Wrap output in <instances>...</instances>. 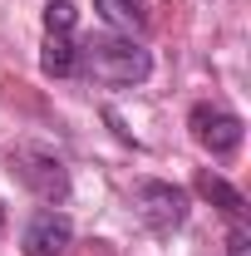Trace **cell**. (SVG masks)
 I'll return each instance as SVG.
<instances>
[{
	"mask_svg": "<svg viewBox=\"0 0 251 256\" xmlns=\"http://www.w3.org/2000/svg\"><path fill=\"white\" fill-rule=\"evenodd\" d=\"M226 256H251V232L242 222H232V236H226Z\"/></svg>",
	"mask_w": 251,
	"mask_h": 256,
	"instance_id": "cell-10",
	"label": "cell"
},
{
	"mask_svg": "<svg viewBox=\"0 0 251 256\" xmlns=\"http://www.w3.org/2000/svg\"><path fill=\"white\" fill-rule=\"evenodd\" d=\"M74 20H79L74 0H50L44 5V34H74Z\"/></svg>",
	"mask_w": 251,
	"mask_h": 256,
	"instance_id": "cell-9",
	"label": "cell"
},
{
	"mask_svg": "<svg viewBox=\"0 0 251 256\" xmlns=\"http://www.w3.org/2000/svg\"><path fill=\"white\" fill-rule=\"evenodd\" d=\"M94 10L114 25V30H143V10H138V0H94Z\"/></svg>",
	"mask_w": 251,
	"mask_h": 256,
	"instance_id": "cell-8",
	"label": "cell"
},
{
	"mask_svg": "<svg viewBox=\"0 0 251 256\" xmlns=\"http://www.w3.org/2000/svg\"><path fill=\"white\" fill-rule=\"evenodd\" d=\"M197 192H202L207 202H217V207L232 217V222H242V217H246V197L232 188V182H222L217 172H202V178H197Z\"/></svg>",
	"mask_w": 251,
	"mask_h": 256,
	"instance_id": "cell-7",
	"label": "cell"
},
{
	"mask_svg": "<svg viewBox=\"0 0 251 256\" xmlns=\"http://www.w3.org/2000/svg\"><path fill=\"white\" fill-rule=\"evenodd\" d=\"M0 226H5V207H0Z\"/></svg>",
	"mask_w": 251,
	"mask_h": 256,
	"instance_id": "cell-11",
	"label": "cell"
},
{
	"mask_svg": "<svg viewBox=\"0 0 251 256\" xmlns=\"http://www.w3.org/2000/svg\"><path fill=\"white\" fill-rule=\"evenodd\" d=\"M69 242H74V222L64 212H54V207L34 212L30 226H25V236H20L25 256H60V252H69Z\"/></svg>",
	"mask_w": 251,
	"mask_h": 256,
	"instance_id": "cell-5",
	"label": "cell"
},
{
	"mask_svg": "<svg viewBox=\"0 0 251 256\" xmlns=\"http://www.w3.org/2000/svg\"><path fill=\"white\" fill-rule=\"evenodd\" d=\"M10 172H15L40 202H50V207H60L64 197H69V168H64L50 148H15V153H10Z\"/></svg>",
	"mask_w": 251,
	"mask_h": 256,
	"instance_id": "cell-2",
	"label": "cell"
},
{
	"mask_svg": "<svg viewBox=\"0 0 251 256\" xmlns=\"http://www.w3.org/2000/svg\"><path fill=\"white\" fill-rule=\"evenodd\" d=\"M40 69H44L50 79H69V74H79V44H74V34H44Z\"/></svg>",
	"mask_w": 251,
	"mask_h": 256,
	"instance_id": "cell-6",
	"label": "cell"
},
{
	"mask_svg": "<svg viewBox=\"0 0 251 256\" xmlns=\"http://www.w3.org/2000/svg\"><path fill=\"white\" fill-rule=\"evenodd\" d=\"M79 69L94 79V84H108V89H133L153 74V60L138 40H124V34H98L89 44H79Z\"/></svg>",
	"mask_w": 251,
	"mask_h": 256,
	"instance_id": "cell-1",
	"label": "cell"
},
{
	"mask_svg": "<svg viewBox=\"0 0 251 256\" xmlns=\"http://www.w3.org/2000/svg\"><path fill=\"white\" fill-rule=\"evenodd\" d=\"M188 124H192V138H197L212 158H232V153L242 148V118H236L232 108H222V104H197Z\"/></svg>",
	"mask_w": 251,
	"mask_h": 256,
	"instance_id": "cell-4",
	"label": "cell"
},
{
	"mask_svg": "<svg viewBox=\"0 0 251 256\" xmlns=\"http://www.w3.org/2000/svg\"><path fill=\"white\" fill-rule=\"evenodd\" d=\"M128 202H133L138 222L153 226V232H178L188 222V192L172 188V182H133Z\"/></svg>",
	"mask_w": 251,
	"mask_h": 256,
	"instance_id": "cell-3",
	"label": "cell"
}]
</instances>
